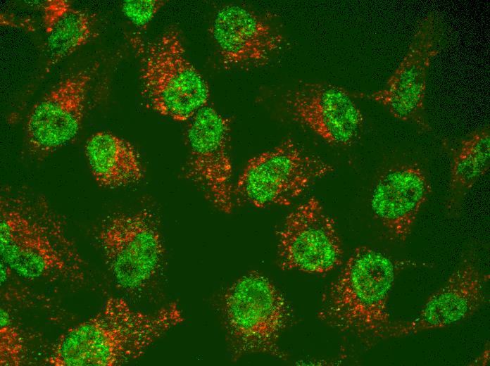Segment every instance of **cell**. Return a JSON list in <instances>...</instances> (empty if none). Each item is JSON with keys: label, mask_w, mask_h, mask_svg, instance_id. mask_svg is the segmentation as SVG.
<instances>
[{"label": "cell", "mask_w": 490, "mask_h": 366, "mask_svg": "<svg viewBox=\"0 0 490 366\" xmlns=\"http://www.w3.org/2000/svg\"><path fill=\"white\" fill-rule=\"evenodd\" d=\"M1 260L26 280H87V264L63 217L47 198L26 187H4L0 196Z\"/></svg>", "instance_id": "1"}, {"label": "cell", "mask_w": 490, "mask_h": 366, "mask_svg": "<svg viewBox=\"0 0 490 366\" xmlns=\"http://www.w3.org/2000/svg\"><path fill=\"white\" fill-rule=\"evenodd\" d=\"M184 320L177 302L146 313L123 298L111 296L94 315L58 338L46 362L51 366L122 365L142 357Z\"/></svg>", "instance_id": "2"}, {"label": "cell", "mask_w": 490, "mask_h": 366, "mask_svg": "<svg viewBox=\"0 0 490 366\" xmlns=\"http://www.w3.org/2000/svg\"><path fill=\"white\" fill-rule=\"evenodd\" d=\"M403 263L377 248H356L324 291L318 319L367 346L386 340L393 322L389 300Z\"/></svg>", "instance_id": "3"}, {"label": "cell", "mask_w": 490, "mask_h": 366, "mask_svg": "<svg viewBox=\"0 0 490 366\" xmlns=\"http://www.w3.org/2000/svg\"><path fill=\"white\" fill-rule=\"evenodd\" d=\"M219 310L232 361L253 354L286 358L279 339L294 311L268 277L256 270L238 277L220 296Z\"/></svg>", "instance_id": "4"}, {"label": "cell", "mask_w": 490, "mask_h": 366, "mask_svg": "<svg viewBox=\"0 0 490 366\" xmlns=\"http://www.w3.org/2000/svg\"><path fill=\"white\" fill-rule=\"evenodd\" d=\"M94 236L122 293L140 296L161 279L166 251L158 217L151 209L112 213L99 223Z\"/></svg>", "instance_id": "5"}, {"label": "cell", "mask_w": 490, "mask_h": 366, "mask_svg": "<svg viewBox=\"0 0 490 366\" xmlns=\"http://www.w3.org/2000/svg\"><path fill=\"white\" fill-rule=\"evenodd\" d=\"M103 83L100 61H88L68 70L33 105L24 125L25 144L33 158L43 160L75 139Z\"/></svg>", "instance_id": "6"}, {"label": "cell", "mask_w": 490, "mask_h": 366, "mask_svg": "<svg viewBox=\"0 0 490 366\" xmlns=\"http://www.w3.org/2000/svg\"><path fill=\"white\" fill-rule=\"evenodd\" d=\"M140 49L142 95L149 107L182 122L208 104L209 86L188 59L177 27L170 26Z\"/></svg>", "instance_id": "7"}, {"label": "cell", "mask_w": 490, "mask_h": 366, "mask_svg": "<svg viewBox=\"0 0 490 366\" xmlns=\"http://www.w3.org/2000/svg\"><path fill=\"white\" fill-rule=\"evenodd\" d=\"M333 172L332 165L287 139L249 160L234 185V203L287 206Z\"/></svg>", "instance_id": "8"}, {"label": "cell", "mask_w": 490, "mask_h": 366, "mask_svg": "<svg viewBox=\"0 0 490 366\" xmlns=\"http://www.w3.org/2000/svg\"><path fill=\"white\" fill-rule=\"evenodd\" d=\"M186 130V176L213 206L225 213L234 207L230 158V121L211 105L199 111Z\"/></svg>", "instance_id": "9"}, {"label": "cell", "mask_w": 490, "mask_h": 366, "mask_svg": "<svg viewBox=\"0 0 490 366\" xmlns=\"http://www.w3.org/2000/svg\"><path fill=\"white\" fill-rule=\"evenodd\" d=\"M440 37L439 21L430 13L419 23L404 57L384 87L370 93L354 92L353 97L378 103L395 118L429 131L425 106L427 77Z\"/></svg>", "instance_id": "10"}, {"label": "cell", "mask_w": 490, "mask_h": 366, "mask_svg": "<svg viewBox=\"0 0 490 366\" xmlns=\"http://www.w3.org/2000/svg\"><path fill=\"white\" fill-rule=\"evenodd\" d=\"M352 92L329 82L294 85L281 95L288 116L327 144L349 147L360 138L364 117Z\"/></svg>", "instance_id": "11"}, {"label": "cell", "mask_w": 490, "mask_h": 366, "mask_svg": "<svg viewBox=\"0 0 490 366\" xmlns=\"http://www.w3.org/2000/svg\"><path fill=\"white\" fill-rule=\"evenodd\" d=\"M282 270L325 274L339 267L344 250L335 222L315 197L297 206L277 232Z\"/></svg>", "instance_id": "12"}, {"label": "cell", "mask_w": 490, "mask_h": 366, "mask_svg": "<svg viewBox=\"0 0 490 366\" xmlns=\"http://www.w3.org/2000/svg\"><path fill=\"white\" fill-rule=\"evenodd\" d=\"M209 32L220 64L227 70L265 66L286 45L281 26L272 18L233 3L218 9Z\"/></svg>", "instance_id": "13"}, {"label": "cell", "mask_w": 490, "mask_h": 366, "mask_svg": "<svg viewBox=\"0 0 490 366\" xmlns=\"http://www.w3.org/2000/svg\"><path fill=\"white\" fill-rule=\"evenodd\" d=\"M488 279L474 260L465 258L445 283L429 296L415 317L406 321L393 320L387 339L446 328L470 318L486 300Z\"/></svg>", "instance_id": "14"}, {"label": "cell", "mask_w": 490, "mask_h": 366, "mask_svg": "<svg viewBox=\"0 0 490 366\" xmlns=\"http://www.w3.org/2000/svg\"><path fill=\"white\" fill-rule=\"evenodd\" d=\"M431 191L425 171L416 163H395L382 172L372 190L370 206L391 241H406Z\"/></svg>", "instance_id": "15"}, {"label": "cell", "mask_w": 490, "mask_h": 366, "mask_svg": "<svg viewBox=\"0 0 490 366\" xmlns=\"http://www.w3.org/2000/svg\"><path fill=\"white\" fill-rule=\"evenodd\" d=\"M84 151L91 173L101 187L133 185L144 177L137 149L130 142L111 132L99 131L90 135Z\"/></svg>", "instance_id": "16"}, {"label": "cell", "mask_w": 490, "mask_h": 366, "mask_svg": "<svg viewBox=\"0 0 490 366\" xmlns=\"http://www.w3.org/2000/svg\"><path fill=\"white\" fill-rule=\"evenodd\" d=\"M42 5L48 67L72 55L98 35L96 15L75 8L66 0H46Z\"/></svg>", "instance_id": "17"}, {"label": "cell", "mask_w": 490, "mask_h": 366, "mask_svg": "<svg viewBox=\"0 0 490 366\" xmlns=\"http://www.w3.org/2000/svg\"><path fill=\"white\" fill-rule=\"evenodd\" d=\"M490 131L486 126L472 132L454 150L451 169L450 202H461L475 184L489 170Z\"/></svg>", "instance_id": "18"}, {"label": "cell", "mask_w": 490, "mask_h": 366, "mask_svg": "<svg viewBox=\"0 0 490 366\" xmlns=\"http://www.w3.org/2000/svg\"><path fill=\"white\" fill-rule=\"evenodd\" d=\"M25 341L7 310L1 308L0 365L19 366L25 362Z\"/></svg>", "instance_id": "19"}, {"label": "cell", "mask_w": 490, "mask_h": 366, "mask_svg": "<svg viewBox=\"0 0 490 366\" xmlns=\"http://www.w3.org/2000/svg\"><path fill=\"white\" fill-rule=\"evenodd\" d=\"M163 0H127L122 4L124 15L139 30H145L160 9Z\"/></svg>", "instance_id": "20"}]
</instances>
